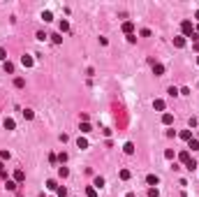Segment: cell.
<instances>
[{
  "label": "cell",
  "instance_id": "8fae6325",
  "mask_svg": "<svg viewBox=\"0 0 199 197\" xmlns=\"http://www.w3.org/2000/svg\"><path fill=\"white\" fill-rule=\"evenodd\" d=\"M49 37H51L53 44H60V42H63V35H60V33H53V35H49Z\"/></svg>",
  "mask_w": 199,
  "mask_h": 197
},
{
  "label": "cell",
  "instance_id": "e575fe53",
  "mask_svg": "<svg viewBox=\"0 0 199 197\" xmlns=\"http://www.w3.org/2000/svg\"><path fill=\"white\" fill-rule=\"evenodd\" d=\"M9 158V151H0V160H7Z\"/></svg>",
  "mask_w": 199,
  "mask_h": 197
},
{
  "label": "cell",
  "instance_id": "f546056e",
  "mask_svg": "<svg viewBox=\"0 0 199 197\" xmlns=\"http://www.w3.org/2000/svg\"><path fill=\"white\" fill-rule=\"evenodd\" d=\"M35 116V114H33V111H30V109H26V111H23V118H26V121H30V118H33Z\"/></svg>",
  "mask_w": 199,
  "mask_h": 197
},
{
  "label": "cell",
  "instance_id": "f35d334b",
  "mask_svg": "<svg viewBox=\"0 0 199 197\" xmlns=\"http://www.w3.org/2000/svg\"><path fill=\"white\" fill-rule=\"evenodd\" d=\"M195 51H199V42H195Z\"/></svg>",
  "mask_w": 199,
  "mask_h": 197
},
{
  "label": "cell",
  "instance_id": "1f68e13d",
  "mask_svg": "<svg viewBox=\"0 0 199 197\" xmlns=\"http://www.w3.org/2000/svg\"><path fill=\"white\" fill-rule=\"evenodd\" d=\"M5 72H9V74H12V72H14V65L9 63V60H7V63H5Z\"/></svg>",
  "mask_w": 199,
  "mask_h": 197
},
{
  "label": "cell",
  "instance_id": "7402d4cb",
  "mask_svg": "<svg viewBox=\"0 0 199 197\" xmlns=\"http://www.w3.org/2000/svg\"><path fill=\"white\" fill-rule=\"evenodd\" d=\"M46 188H49V190H56V188H58V183H56L53 179H49V181H46Z\"/></svg>",
  "mask_w": 199,
  "mask_h": 197
},
{
  "label": "cell",
  "instance_id": "ee69618b",
  "mask_svg": "<svg viewBox=\"0 0 199 197\" xmlns=\"http://www.w3.org/2000/svg\"><path fill=\"white\" fill-rule=\"evenodd\" d=\"M197 139H199V134H197Z\"/></svg>",
  "mask_w": 199,
  "mask_h": 197
},
{
  "label": "cell",
  "instance_id": "ffe728a7",
  "mask_svg": "<svg viewBox=\"0 0 199 197\" xmlns=\"http://www.w3.org/2000/svg\"><path fill=\"white\" fill-rule=\"evenodd\" d=\"M58 174H60L63 179H65V176H69V169L65 167V165H63V167H58Z\"/></svg>",
  "mask_w": 199,
  "mask_h": 197
},
{
  "label": "cell",
  "instance_id": "5b68a950",
  "mask_svg": "<svg viewBox=\"0 0 199 197\" xmlns=\"http://www.w3.org/2000/svg\"><path fill=\"white\" fill-rule=\"evenodd\" d=\"M132 30H134V23H132V21H125V23H123V33H125V35H132Z\"/></svg>",
  "mask_w": 199,
  "mask_h": 197
},
{
  "label": "cell",
  "instance_id": "b9f144b4",
  "mask_svg": "<svg viewBox=\"0 0 199 197\" xmlns=\"http://www.w3.org/2000/svg\"><path fill=\"white\" fill-rule=\"evenodd\" d=\"M195 33H197V35H199V23H197V30H195Z\"/></svg>",
  "mask_w": 199,
  "mask_h": 197
},
{
  "label": "cell",
  "instance_id": "83f0119b",
  "mask_svg": "<svg viewBox=\"0 0 199 197\" xmlns=\"http://www.w3.org/2000/svg\"><path fill=\"white\" fill-rule=\"evenodd\" d=\"M0 60H2V63H7V51H5L2 46H0Z\"/></svg>",
  "mask_w": 199,
  "mask_h": 197
},
{
  "label": "cell",
  "instance_id": "8d00e7d4",
  "mask_svg": "<svg viewBox=\"0 0 199 197\" xmlns=\"http://www.w3.org/2000/svg\"><path fill=\"white\" fill-rule=\"evenodd\" d=\"M46 37H49V35H46V33H42V30L37 33V40H42V42H44V40H46Z\"/></svg>",
  "mask_w": 199,
  "mask_h": 197
},
{
  "label": "cell",
  "instance_id": "ac0fdd59",
  "mask_svg": "<svg viewBox=\"0 0 199 197\" xmlns=\"http://www.w3.org/2000/svg\"><path fill=\"white\" fill-rule=\"evenodd\" d=\"M5 128H7V130H14V128H16V123H14L12 118H5Z\"/></svg>",
  "mask_w": 199,
  "mask_h": 197
},
{
  "label": "cell",
  "instance_id": "4dcf8cb0",
  "mask_svg": "<svg viewBox=\"0 0 199 197\" xmlns=\"http://www.w3.org/2000/svg\"><path fill=\"white\" fill-rule=\"evenodd\" d=\"M165 158H167V160H174V151H171V148H167V151H165Z\"/></svg>",
  "mask_w": 199,
  "mask_h": 197
},
{
  "label": "cell",
  "instance_id": "5bb4252c",
  "mask_svg": "<svg viewBox=\"0 0 199 197\" xmlns=\"http://www.w3.org/2000/svg\"><path fill=\"white\" fill-rule=\"evenodd\" d=\"M178 137H181V139H185V142H190V139H192V132H190V130H183Z\"/></svg>",
  "mask_w": 199,
  "mask_h": 197
},
{
  "label": "cell",
  "instance_id": "9a60e30c",
  "mask_svg": "<svg viewBox=\"0 0 199 197\" xmlns=\"http://www.w3.org/2000/svg\"><path fill=\"white\" fill-rule=\"evenodd\" d=\"M162 123H165V125H171V123H174V116H171V114H165V116H162Z\"/></svg>",
  "mask_w": 199,
  "mask_h": 197
},
{
  "label": "cell",
  "instance_id": "f1b7e54d",
  "mask_svg": "<svg viewBox=\"0 0 199 197\" xmlns=\"http://www.w3.org/2000/svg\"><path fill=\"white\" fill-rule=\"evenodd\" d=\"M148 197H160V193H157V188H148Z\"/></svg>",
  "mask_w": 199,
  "mask_h": 197
},
{
  "label": "cell",
  "instance_id": "e0dca14e",
  "mask_svg": "<svg viewBox=\"0 0 199 197\" xmlns=\"http://www.w3.org/2000/svg\"><path fill=\"white\" fill-rule=\"evenodd\" d=\"M14 86H16V88H23V86H26V79L16 77V79H14Z\"/></svg>",
  "mask_w": 199,
  "mask_h": 197
},
{
  "label": "cell",
  "instance_id": "8992f818",
  "mask_svg": "<svg viewBox=\"0 0 199 197\" xmlns=\"http://www.w3.org/2000/svg\"><path fill=\"white\" fill-rule=\"evenodd\" d=\"M174 46H176V49H183V46H185V37H183V35L174 37Z\"/></svg>",
  "mask_w": 199,
  "mask_h": 197
},
{
  "label": "cell",
  "instance_id": "3957f363",
  "mask_svg": "<svg viewBox=\"0 0 199 197\" xmlns=\"http://www.w3.org/2000/svg\"><path fill=\"white\" fill-rule=\"evenodd\" d=\"M178 160H181L183 165H188V162L192 160V155H190V151H181V153H178Z\"/></svg>",
  "mask_w": 199,
  "mask_h": 197
},
{
  "label": "cell",
  "instance_id": "277c9868",
  "mask_svg": "<svg viewBox=\"0 0 199 197\" xmlns=\"http://www.w3.org/2000/svg\"><path fill=\"white\" fill-rule=\"evenodd\" d=\"M146 183H148V186H151V188H155L157 183H160V179H157L155 174H148V176H146Z\"/></svg>",
  "mask_w": 199,
  "mask_h": 197
},
{
  "label": "cell",
  "instance_id": "52a82bcc",
  "mask_svg": "<svg viewBox=\"0 0 199 197\" xmlns=\"http://www.w3.org/2000/svg\"><path fill=\"white\" fill-rule=\"evenodd\" d=\"M14 181H16V183L26 181V172H23V169H16V172H14Z\"/></svg>",
  "mask_w": 199,
  "mask_h": 197
},
{
  "label": "cell",
  "instance_id": "cb8c5ba5",
  "mask_svg": "<svg viewBox=\"0 0 199 197\" xmlns=\"http://www.w3.org/2000/svg\"><path fill=\"white\" fill-rule=\"evenodd\" d=\"M67 30H69V23H67V21H60V35H63V33H67Z\"/></svg>",
  "mask_w": 199,
  "mask_h": 197
},
{
  "label": "cell",
  "instance_id": "ba28073f",
  "mask_svg": "<svg viewBox=\"0 0 199 197\" xmlns=\"http://www.w3.org/2000/svg\"><path fill=\"white\" fill-rule=\"evenodd\" d=\"M33 56H23V58H21V65H23V67H33Z\"/></svg>",
  "mask_w": 199,
  "mask_h": 197
},
{
  "label": "cell",
  "instance_id": "7a4b0ae2",
  "mask_svg": "<svg viewBox=\"0 0 199 197\" xmlns=\"http://www.w3.org/2000/svg\"><path fill=\"white\" fill-rule=\"evenodd\" d=\"M153 74H155V77H162V74H165V65L162 63H153Z\"/></svg>",
  "mask_w": 199,
  "mask_h": 197
},
{
  "label": "cell",
  "instance_id": "ab89813d",
  "mask_svg": "<svg viewBox=\"0 0 199 197\" xmlns=\"http://www.w3.org/2000/svg\"><path fill=\"white\" fill-rule=\"evenodd\" d=\"M195 19H197V21H199V9H197V12H195Z\"/></svg>",
  "mask_w": 199,
  "mask_h": 197
},
{
  "label": "cell",
  "instance_id": "30bf717a",
  "mask_svg": "<svg viewBox=\"0 0 199 197\" xmlns=\"http://www.w3.org/2000/svg\"><path fill=\"white\" fill-rule=\"evenodd\" d=\"M86 197H97V188L95 186H88L86 188Z\"/></svg>",
  "mask_w": 199,
  "mask_h": 197
},
{
  "label": "cell",
  "instance_id": "74e56055",
  "mask_svg": "<svg viewBox=\"0 0 199 197\" xmlns=\"http://www.w3.org/2000/svg\"><path fill=\"white\" fill-rule=\"evenodd\" d=\"M169 95H171V98H176V95H178V88H174V86H171V88H169Z\"/></svg>",
  "mask_w": 199,
  "mask_h": 197
},
{
  "label": "cell",
  "instance_id": "4316f807",
  "mask_svg": "<svg viewBox=\"0 0 199 197\" xmlns=\"http://www.w3.org/2000/svg\"><path fill=\"white\" fill-rule=\"evenodd\" d=\"M121 179H123V181L130 179V169H121Z\"/></svg>",
  "mask_w": 199,
  "mask_h": 197
},
{
  "label": "cell",
  "instance_id": "d6986e66",
  "mask_svg": "<svg viewBox=\"0 0 199 197\" xmlns=\"http://www.w3.org/2000/svg\"><path fill=\"white\" fill-rule=\"evenodd\" d=\"M125 153H127V155H132V153H134V144H132V142L125 144Z\"/></svg>",
  "mask_w": 199,
  "mask_h": 197
},
{
  "label": "cell",
  "instance_id": "836d02e7",
  "mask_svg": "<svg viewBox=\"0 0 199 197\" xmlns=\"http://www.w3.org/2000/svg\"><path fill=\"white\" fill-rule=\"evenodd\" d=\"M42 19H44V21H51V19H53V14H51V12H44V14H42Z\"/></svg>",
  "mask_w": 199,
  "mask_h": 197
},
{
  "label": "cell",
  "instance_id": "4fadbf2b",
  "mask_svg": "<svg viewBox=\"0 0 199 197\" xmlns=\"http://www.w3.org/2000/svg\"><path fill=\"white\" fill-rule=\"evenodd\" d=\"M56 195L58 197H67V188H65V186H58V188H56Z\"/></svg>",
  "mask_w": 199,
  "mask_h": 197
},
{
  "label": "cell",
  "instance_id": "9c48e42d",
  "mask_svg": "<svg viewBox=\"0 0 199 197\" xmlns=\"http://www.w3.org/2000/svg\"><path fill=\"white\" fill-rule=\"evenodd\" d=\"M188 148H192V151H199V139H197V137H192L190 142H188Z\"/></svg>",
  "mask_w": 199,
  "mask_h": 197
},
{
  "label": "cell",
  "instance_id": "2e32d148",
  "mask_svg": "<svg viewBox=\"0 0 199 197\" xmlns=\"http://www.w3.org/2000/svg\"><path fill=\"white\" fill-rule=\"evenodd\" d=\"M153 107H155L157 111H162V109H165V100H155V102H153Z\"/></svg>",
  "mask_w": 199,
  "mask_h": 197
},
{
  "label": "cell",
  "instance_id": "d590c367",
  "mask_svg": "<svg viewBox=\"0 0 199 197\" xmlns=\"http://www.w3.org/2000/svg\"><path fill=\"white\" fill-rule=\"evenodd\" d=\"M127 42H130V44H134V42H137V35H134V33H132V35H127Z\"/></svg>",
  "mask_w": 199,
  "mask_h": 197
},
{
  "label": "cell",
  "instance_id": "7bdbcfd3",
  "mask_svg": "<svg viewBox=\"0 0 199 197\" xmlns=\"http://www.w3.org/2000/svg\"><path fill=\"white\" fill-rule=\"evenodd\" d=\"M197 65H199V56H197Z\"/></svg>",
  "mask_w": 199,
  "mask_h": 197
},
{
  "label": "cell",
  "instance_id": "6da1fadb",
  "mask_svg": "<svg viewBox=\"0 0 199 197\" xmlns=\"http://www.w3.org/2000/svg\"><path fill=\"white\" fill-rule=\"evenodd\" d=\"M181 30H183V37H192V33H195L192 21H183V23H181Z\"/></svg>",
  "mask_w": 199,
  "mask_h": 197
},
{
  "label": "cell",
  "instance_id": "d4e9b609",
  "mask_svg": "<svg viewBox=\"0 0 199 197\" xmlns=\"http://www.w3.org/2000/svg\"><path fill=\"white\" fill-rule=\"evenodd\" d=\"M5 186H7V190H16V181H5Z\"/></svg>",
  "mask_w": 199,
  "mask_h": 197
},
{
  "label": "cell",
  "instance_id": "484cf974",
  "mask_svg": "<svg viewBox=\"0 0 199 197\" xmlns=\"http://www.w3.org/2000/svg\"><path fill=\"white\" fill-rule=\"evenodd\" d=\"M185 167H188V169H190V172H192V169H197L199 165H197V162H195V158H192V160H190V162H188V165H185Z\"/></svg>",
  "mask_w": 199,
  "mask_h": 197
},
{
  "label": "cell",
  "instance_id": "603a6c76",
  "mask_svg": "<svg viewBox=\"0 0 199 197\" xmlns=\"http://www.w3.org/2000/svg\"><path fill=\"white\" fill-rule=\"evenodd\" d=\"M90 130H93V128H90V123H81V132H83V134H88Z\"/></svg>",
  "mask_w": 199,
  "mask_h": 197
},
{
  "label": "cell",
  "instance_id": "7c38bea8",
  "mask_svg": "<svg viewBox=\"0 0 199 197\" xmlns=\"http://www.w3.org/2000/svg\"><path fill=\"white\" fill-rule=\"evenodd\" d=\"M77 146H79V148H88V139H86V137H79Z\"/></svg>",
  "mask_w": 199,
  "mask_h": 197
},
{
  "label": "cell",
  "instance_id": "60d3db41",
  "mask_svg": "<svg viewBox=\"0 0 199 197\" xmlns=\"http://www.w3.org/2000/svg\"><path fill=\"white\" fill-rule=\"evenodd\" d=\"M2 169H5V165H2V160H0V172H2Z\"/></svg>",
  "mask_w": 199,
  "mask_h": 197
},
{
  "label": "cell",
  "instance_id": "d6a6232c",
  "mask_svg": "<svg viewBox=\"0 0 199 197\" xmlns=\"http://www.w3.org/2000/svg\"><path fill=\"white\" fill-rule=\"evenodd\" d=\"M58 160H60V162H63V165H65V162H67V153L63 151V153H60V155H58Z\"/></svg>",
  "mask_w": 199,
  "mask_h": 197
},
{
  "label": "cell",
  "instance_id": "44dd1931",
  "mask_svg": "<svg viewBox=\"0 0 199 197\" xmlns=\"http://www.w3.org/2000/svg\"><path fill=\"white\" fill-rule=\"evenodd\" d=\"M93 186H95V188H102V186H104V179H102V176H95Z\"/></svg>",
  "mask_w": 199,
  "mask_h": 197
}]
</instances>
